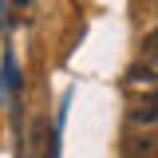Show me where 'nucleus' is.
<instances>
[{"label": "nucleus", "instance_id": "4", "mask_svg": "<svg viewBox=\"0 0 158 158\" xmlns=\"http://www.w3.org/2000/svg\"><path fill=\"white\" fill-rule=\"evenodd\" d=\"M127 79H131V83H154V79H158V67H131Z\"/></svg>", "mask_w": 158, "mask_h": 158}, {"label": "nucleus", "instance_id": "5", "mask_svg": "<svg viewBox=\"0 0 158 158\" xmlns=\"http://www.w3.org/2000/svg\"><path fill=\"white\" fill-rule=\"evenodd\" d=\"M142 56H146V59H154V63H158V28H154V32H150L146 40H142Z\"/></svg>", "mask_w": 158, "mask_h": 158}, {"label": "nucleus", "instance_id": "2", "mask_svg": "<svg viewBox=\"0 0 158 158\" xmlns=\"http://www.w3.org/2000/svg\"><path fill=\"white\" fill-rule=\"evenodd\" d=\"M131 118H135L138 127H150V123H158V87L150 91V95H142L131 107Z\"/></svg>", "mask_w": 158, "mask_h": 158}, {"label": "nucleus", "instance_id": "1", "mask_svg": "<svg viewBox=\"0 0 158 158\" xmlns=\"http://www.w3.org/2000/svg\"><path fill=\"white\" fill-rule=\"evenodd\" d=\"M123 158H158V135L142 131V135L123 138Z\"/></svg>", "mask_w": 158, "mask_h": 158}, {"label": "nucleus", "instance_id": "3", "mask_svg": "<svg viewBox=\"0 0 158 158\" xmlns=\"http://www.w3.org/2000/svg\"><path fill=\"white\" fill-rule=\"evenodd\" d=\"M48 146H52V127H48V118H36V123H32V154L44 158Z\"/></svg>", "mask_w": 158, "mask_h": 158}]
</instances>
